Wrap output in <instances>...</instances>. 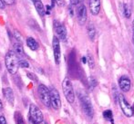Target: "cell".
I'll return each instance as SVG.
<instances>
[{
	"mask_svg": "<svg viewBox=\"0 0 134 124\" xmlns=\"http://www.w3.org/2000/svg\"><path fill=\"white\" fill-rule=\"evenodd\" d=\"M5 63L7 69L10 74H16L19 68V60L14 51H9L5 54Z\"/></svg>",
	"mask_w": 134,
	"mask_h": 124,
	"instance_id": "1",
	"label": "cell"
},
{
	"mask_svg": "<svg viewBox=\"0 0 134 124\" xmlns=\"http://www.w3.org/2000/svg\"><path fill=\"white\" fill-rule=\"evenodd\" d=\"M79 98H80V104L81 107H82L83 112H85V114L88 117H90L91 119L93 117V107H92L91 101H90V98L85 93H79Z\"/></svg>",
	"mask_w": 134,
	"mask_h": 124,
	"instance_id": "2",
	"label": "cell"
},
{
	"mask_svg": "<svg viewBox=\"0 0 134 124\" xmlns=\"http://www.w3.org/2000/svg\"><path fill=\"white\" fill-rule=\"evenodd\" d=\"M62 90L67 101L69 103H73L75 101V93L73 90V86L71 81L69 78H65L62 82Z\"/></svg>",
	"mask_w": 134,
	"mask_h": 124,
	"instance_id": "3",
	"label": "cell"
},
{
	"mask_svg": "<svg viewBox=\"0 0 134 124\" xmlns=\"http://www.w3.org/2000/svg\"><path fill=\"white\" fill-rule=\"evenodd\" d=\"M29 120L33 124H38L44 121L42 112L35 104H30L29 107Z\"/></svg>",
	"mask_w": 134,
	"mask_h": 124,
	"instance_id": "4",
	"label": "cell"
},
{
	"mask_svg": "<svg viewBox=\"0 0 134 124\" xmlns=\"http://www.w3.org/2000/svg\"><path fill=\"white\" fill-rule=\"evenodd\" d=\"M37 93L40 98L41 101L44 103L45 106L50 107L51 106V98H50V91L47 86L44 84H39L37 88Z\"/></svg>",
	"mask_w": 134,
	"mask_h": 124,
	"instance_id": "5",
	"label": "cell"
},
{
	"mask_svg": "<svg viewBox=\"0 0 134 124\" xmlns=\"http://www.w3.org/2000/svg\"><path fill=\"white\" fill-rule=\"evenodd\" d=\"M118 100H119V104L121 109L122 112L124 113V115L127 117H132L134 114L133 108L130 105V103L127 101V100L124 97V95L119 94L118 95Z\"/></svg>",
	"mask_w": 134,
	"mask_h": 124,
	"instance_id": "6",
	"label": "cell"
},
{
	"mask_svg": "<svg viewBox=\"0 0 134 124\" xmlns=\"http://www.w3.org/2000/svg\"><path fill=\"white\" fill-rule=\"evenodd\" d=\"M52 46H53L55 62H56L57 64H59L60 60H61V51H60V43H59V38H58V37H57V36L53 37Z\"/></svg>",
	"mask_w": 134,
	"mask_h": 124,
	"instance_id": "7",
	"label": "cell"
},
{
	"mask_svg": "<svg viewBox=\"0 0 134 124\" xmlns=\"http://www.w3.org/2000/svg\"><path fill=\"white\" fill-rule=\"evenodd\" d=\"M87 16H88V14H87L86 5L84 4L78 5V7H77V17H78V22L80 25H85V23L87 21Z\"/></svg>",
	"mask_w": 134,
	"mask_h": 124,
	"instance_id": "8",
	"label": "cell"
},
{
	"mask_svg": "<svg viewBox=\"0 0 134 124\" xmlns=\"http://www.w3.org/2000/svg\"><path fill=\"white\" fill-rule=\"evenodd\" d=\"M54 28L58 38L62 41H65L67 39V29L65 25L58 20H54Z\"/></svg>",
	"mask_w": 134,
	"mask_h": 124,
	"instance_id": "9",
	"label": "cell"
},
{
	"mask_svg": "<svg viewBox=\"0 0 134 124\" xmlns=\"http://www.w3.org/2000/svg\"><path fill=\"white\" fill-rule=\"evenodd\" d=\"M50 98H51V106L55 110H58L61 107V100H60L59 93L55 88H52L50 90Z\"/></svg>",
	"mask_w": 134,
	"mask_h": 124,
	"instance_id": "10",
	"label": "cell"
},
{
	"mask_svg": "<svg viewBox=\"0 0 134 124\" xmlns=\"http://www.w3.org/2000/svg\"><path fill=\"white\" fill-rule=\"evenodd\" d=\"M119 85L121 91L127 93L131 89V80L127 76H121L119 80Z\"/></svg>",
	"mask_w": 134,
	"mask_h": 124,
	"instance_id": "11",
	"label": "cell"
},
{
	"mask_svg": "<svg viewBox=\"0 0 134 124\" xmlns=\"http://www.w3.org/2000/svg\"><path fill=\"white\" fill-rule=\"evenodd\" d=\"M90 10L93 16H97L100 10V0H90Z\"/></svg>",
	"mask_w": 134,
	"mask_h": 124,
	"instance_id": "12",
	"label": "cell"
},
{
	"mask_svg": "<svg viewBox=\"0 0 134 124\" xmlns=\"http://www.w3.org/2000/svg\"><path fill=\"white\" fill-rule=\"evenodd\" d=\"M3 93H4V96H5V100H7L11 105L14 104L15 96H14V93H13L12 89H11V88H5V89L3 90Z\"/></svg>",
	"mask_w": 134,
	"mask_h": 124,
	"instance_id": "13",
	"label": "cell"
},
{
	"mask_svg": "<svg viewBox=\"0 0 134 124\" xmlns=\"http://www.w3.org/2000/svg\"><path fill=\"white\" fill-rule=\"evenodd\" d=\"M34 5H35L36 10L37 11V13L39 14L40 16H44L46 15V6L43 5L42 1L41 0H36L34 2Z\"/></svg>",
	"mask_w": 134,
	"mask_h": 124,
	"instance_id": "14",
	"label": "cell"
},
{
	"mask_svg": "<svg viewBox=\"0 0 134 124\" xmlns=\"http://www.w3.org/2000/svg\"><path fill=\"white\" fill-rule=\"evenodd\" d=\"M27 45L29 47V49H31L32 51H37L39 47L38 43L34 38H32V37H28L27 39Z\"/></svg>",
	"mask_w": 134,
	"mask_h": 124,
	"instance_id": "15",
	"label": "cell"
},
{
	"mask_svg": "<svg viewBox=\"0 0 134 124\" xmlns=\"http://www.w3.org/2000/svg\"><path fill=\"white\" fill-rule=\"evenodd\" d=\"M13 48H14V52L16 53L18 56L25 55V52H24V48L22 46L21 43H15L13 44Z\"/></svg>",
	"mask_w": 134,
	"mask_h": 124,
	"instance_id": "16",
	"label": "cell"
},
{
	"mask_svg": "<svg viewBox=\"0 0 134 124\" xmlns=\"http://www.w3.org/2000/svg\"><path fill=\"white\" fill-rule=\"evenodd\" d=\"M87 31H88V37L91 41H93L95 39V36H96V34H97V31H96V28L92 24L88 25V28H87Z\"/></svg>",
	"mask_w": 134,
	"mask_h": 124,
	"instance_id": "17",
	"label": "cell"
},
{
	"mask_svg": "<svg viewBox=\"0 0 134 124\" xmlns=\"http://www.w3.org/2000/svg\"><path fill=\"white\" fill-rule=\"evenodd\" d=\"M15 121H16V124H25V121H24V119H23V116L20 112H15Z\"/></svg>",
	"mask_w": 134,
	"mask_h": 124,
	"instance_id": "18",
	"label": "cell"
},
{
	"mask_svg": "<svg viewBox=\"0 0 134 124\" xmlns=\"http://www.w3.org/2000/svg\"><path fill=\"white\" fill-rule=\"evenodd\" d=\"M103 117L107 120V121H110V122L113 123V114H112V112L109 110H107L103 112Z\"/></svg>",
	"mask_w": 134,
	"mask_h": 124,
	"instance_id": "19",
	"label": "cell"
},
{
	"mask_svg": "<svg viewBox=\"0 0 134 124\" xmlns=\"http://www.w3.org/2000/svg\"><path fill=\"white\" fill-rule=\"evenodd\" d=\"M123 14H124V16L127 18H130L131 16V10L127 4H124L123 5Z\"/></svg>",
	"mask_w": 134,
	"mask_h": 124,
	"instance_id": "20",
	"label": "cell"
},
{
	"mask_svg": "<svg viewBox=\"0 0 134 124\" xmlns=\"http://www.w3.org/2000/svg\"><path fill=\"white\" fill-rule=\"evenodd\" d=\"M87 63H88L90 68H91V69L94 68V66H95V62H94L93 57H92L90 54H88V55L87 56Z\"/></svg>",
	"mask_w": 134,
	"mask_h": 124,
	"instance_id": "21",
	"label": "cell"
},
{
	"mask_svg": "<svg viewBox=\"0 0 134 124\" xmlns=\"http://www.w3.org/2000/svg\"><path fill=\"white\" fill-rule=\"evenodd\" d=\"M19 66L21 68H28L29 67V63L26 60H19Z\"/></svg>",
	"mask_w": 134,
	"mask_h": 124,
	"instance_id": "22",
	"label": "cell"
},
{
	"mask_svg": "<svg viewBox=\"0 0 134 124\" xmlns=\"http://www.w3.org/2000/svg\"><path fill=\"white\" fill-rule=\"evenodd\" d=\"M90 85L91 86V89H93V88L97 85V81L95 80L94 77H90Z\"/></svg>",
	"mask_w": 134,
	"mask_h": 124,
	"instance_id": "23",
	"label": "cell"
},
{
	"mask_svg": "<svg viewBox=\"0 0 134 124\" xmlns=\"http://www.w3.org/2000/svg\"><path fill=\"white\" fill-rule=\"evenodd\" d=\"M56 4L58 6H64L65 5V1L64 0H56Z\"/></svg>",
	"mask_w": 134,
	"mask_h": 124,
	"instance_id": "24",
	"label": "cell"
},
{
	"mask_svg": "<svg viewBox=\"0 0 134 124\" xmlns=\"http://www.w3.org/2000/svg\"><path fill=\"white\" fill-rule=\"evenodd\" d=\"M15 37H16V40H18V41H20V42H21L22 37H21V35H20V34L18 33V31H15Z\"/></svg>",
	"mask_w": 134,
	"mask_h": 124,
	"instance_id": "25",
	"label": "cell"
},
{
	"mask_svg": "<svg viewBox=\"0 0 134 124\" xmlns=\"http://www.w3.org/2000/svg\"><path fill=\"white\" fill-rule=\"evenodd\" d=\"M70 4L72 5H78L80 4V0H70Z\"/></svg>",
	"mask_w": 134,
	"mask_h": 124,
	"instance_id": "26",
	"label": "cell"
},
{
	"mask_svg": "<svg viewBox=\"0 0 134 124\" xmlns=\"http://www.w3.org/2000/svg\"><path fill=\"white\" fill-rule=\"evenodd\" d=\"M4 2H5L7 5H14L15 4V0H4Z\"/></svg>",
	"mask_w": 134,
	"mask_h": 124,
	"instance_id": "27",
	"label": "cell"
},
{
	"mask_svg": "<svg viewBox=\"0 0 134 124\" xmlns=\"http://www.w3.org/2000/svg\"><path fill=\"white\" fill-rule=\"evenodd\" d=\"M0 124H7V121L4 116H0Z\"/></svg>",
	"mask_w": 134,
	"mask_h": 124,
	"instance_id": "28",
	"label": "cell"
},
{
	"mask_svg": "<svg viewBox=\"0 0 134 124\" xmlns=\"http://www.w3.org/2000/svg\"><path fill=\"white\" fill-rule=\"evenodd\" d=\"M5 3L4 2V0H0V9H4L5 8Z\"/></svg>",
	"mask_w": 134,
	"mask_h": 124,
	"instance_id": "29",
	"label": "cell"
},
{
	"mask_svg": "<svg viewBox=\"0 0 134 124\" xmlns=\"http://www.w3.org/2000/svg\"><path fill=\"white\" fill-rule=\"evenodd\" d=\"M50 8H51V6L46 5V15H50Z\"/></svg>",
	"mask_w": 134,
	"mask_h": 124,
	"instance_id": "30",
	"label": "cell"
},
{
	"mask_svg": "<svg viewBox=\"0 0 134 124\" xmlns=\"http://www.w3.org/2000/svg\"><path fill=\"white\" fill-rule=\"evenodd\" d=\"M27 76H28V77H30V79H31V80H35V81H37V78H36V76L34 77V75L32 74H30V73H28V74H27Z\"/></svg>",
	"mask_w": 134,
	"mask_h": 124,
	"instance_id": "31",
	"label": "cell"
},
{
	"mask_svg": "<svg viewBox=\"0 0 134 124\" xmlns=\"http://www.w3.org/2000/svg\"><path fill=\"white\" fill-rule=\"evenodd\" d=\"M132 41L134 44V20L132 21Z\"/></svg>",
	"mask_w": 134,
	"mask_h": 124,
	"instance_id": "32",
	"label": "cell"
},
{
	"mask_svg": "<svg viewBox=\"0 0 134 124\" xmlns=\"http://www.w3.org/2000/svg\"><path fill=\"white\" fill-rule=\"evenodd\" d=\"M81 61L83 62V63H87V57H82Z\"/></svg>",
	"mask_w": 134,
	"mask_h": 124,
	"instance_id": "33",
	"label": "cell"
},
{
	"mask_svg": "<svg viewBox=\"0 0 134 124\" xmlns=\"http://www.w3.org/2000/svg\"><path fill=\"white\" fill-rule=\"evenodd\" d=\"M2 109H3V104H2V101H0V110H1Z\"/></svg>",
	"mask_w": 134,
	"mask_h": 124,
	"instance_id": "34",
	"label": "cell"
},
{
	"mask_svg": "<svg viewBox=\"0 0 134 124\" xmlns=\"http://www.w3.org/2000/svg\"><path fill=\"white\" fill-rule=\"evenodd\" d=\"M51 1H52V5H51V6H54L55 3H56V0H51Z\"/></svg>",
	"mask_w": 134,
	"mask_h": 124,
	"instance_id": "35",
	"label": "cell"
},
{
	"mask_svg": "<svg viewBox=\"0 0 134 124\" xmlns=\"http://www.w3.org/2000/svg\"><path fill=\"white\" fill-rule=\"evenodd\" d=\"M38 124H48V123H47V122H46V121H41V122H39Z\"/></svg>",
	"mask_w": 134,
	"mask_h": 124,
	"instance_id": "36",
	"label": "cell"
},
{
	"mask_svg": "<svg viewBox=\"0 0 134 124\" xmlns=\"http://www.w3.org/2000/svg\"><path fill=\"white\" fill-rule=\"evenodd\" d=\"M30 1H31V2H32V3H34V2H35V1H36V0H30Z\"/></svg>",
	"mask_w": 134,
	"mask_h": 124,
	"instance_id": "37",
	"label": "cell"
},
{
	"mask_svg": "<svg viewBox=\"0 0 134 124\" xmlns=\"http://www.w3.org/2000/svg\"><path fill=\"white\" fill-rule=\"evenodd\" d=\"M133 110H134V105H133Z\"/></svg>",
	"mask_w": 134,
	"mask_h": 124,
	"instance_id": "38",
	"label": "cell"
}]
</instances>
